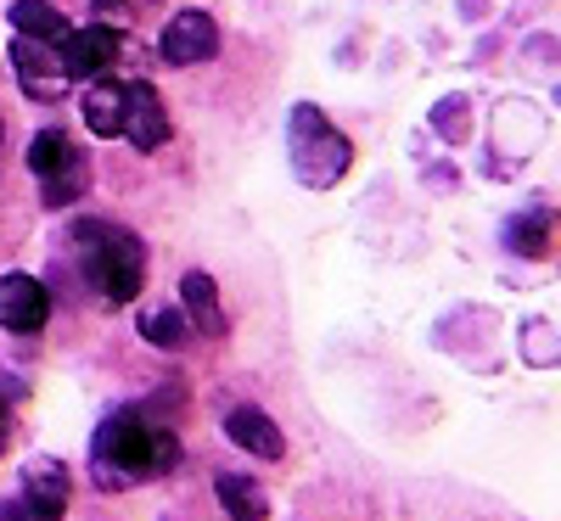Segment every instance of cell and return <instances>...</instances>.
Segmentation results:
<instances>
[{"mask_svg": "<svg viewBox=\"0 0 561 521\" xmlns=\"http://www.w3.org/2000/svg\"><path fill=\"white\" fill-rule=\"evenodd\" d=\"M79 242L90 247V280L102 287V298L113 309L135 303L140 287H147V247L124 224H107V219H79Z\"/></svg>", "mask_w": 561, "mask_h": 521, "instance_id": "obj_1", "label": "cell"}, {"mask_svg": "<svg viewBox=\"0 0 561 521\" xmlns=\"http://www.w3.org/2000/svg\"><path fill=\"white\" fill-rule=\"evenodd\" d=\"M90 477L102 488H129L140 477H152V426L135 409H118L96 426V438H90Z\"/></svg>", "mask_w": 561, "mask_h": 521, "instance_id": "obj_2", "label": "cell"}, {"mask_svg": "<svg viewBox=\"0 0 561 521\" xmlns=\"http://www.w3.org/2000/svg\"><path fill=\"white\" fill-rule=\"evenodd\" d=\"M354 163V147L348 135L332 129V118H325L320 107H293V169L298 180L309 185V192H332V185L348 174Z\"/></svg>", "mask_w": 561, "mask_h": 521, "instance_id": "obj_3", "label": "cell"}, {"mask_svg": "<svg viewBox=\"0 0 561 521\" xmlns=\"http://www.w3.org/2000/svg\"><path fill=\"white\" fill-rule=\"evenodd\" d=\"M68 471L57 460H28L23 471V488L0 505V521H62L68 516Z\"/></svg>", "mask_w": 561, "mask_h": 521, "instance_id": "obj_4", "label": "cell"}, {"mask_svg": "<svg viewBox=\"0 0 561 521\" xmlns=\"http://www.w3.org/2000/svg\"><path fill=\"white\" fill-rule=\"evenodd\" d=\"M214 51H219V28H214L208 12H174V18L163 23V34H158V57H163L169 68H197V62H208Z\"/></svg>", "mask_w": 561, "mask_h": 521, "instance_id": "obj_5", "label": "cell"}, {"mask_svg": "<svg viewBox=\"0 0 561 521\" xmlns=\"http://www.w3.org/2000/svg\"><path fill=\"white\" fill-rule=\"evenodd\" d=\"M12 68H18L23 90L39 96V102H62L68 84H73L68 68H62V45H45V39H18L12 45Z\"/></svg>", "mask_w": 561, "mask_h": 521, "instance_id": "obj_6", "label": "cell"}, {"mask_svg": "<svg viewBox=\"0 0 561 521\" xmlns=\"http://www.w3.org/2000/svg\"><path fill=\"white\" fill-rule=\"evenodd\" d=\"M124 140L135 152H158L169 140V107H163V96L147 79L124 84Z\"/></svg>", "mask_w": 561, "mask_h": 521, "instance_id": "obj_7", "label": "cell"}, {"mask_svg": "<svg viewBox=\"0 0 561 521\" xmlns=\"http://www.w3.org/2000/svg\"><path fill=\"white\" fill-rule=\"evenodd\" d=\"M51 320V292L34 275H0V325L18 331V337H34V331Z\"/></svg>", "mask_w": 561, "mask_h": 521, "instance_id": "obj_8", "label": "cell"}, {"mask_svg": "<svg viewBox=\"0 0 561 521\" xmlns=\"http://www.w3.org/2000/svg\"><path fill=\"white\" fill-rule=\"evenodd\" d=\"M118 45H124V34L107 28V23H90V28L68 34V39H62V68H68V79H107V68L118 62Z\"/></svg>", "mask_w": 561, "mask_h": 521, "instance_id": "obj_9", "label": "cell"}, {"mask_svg": "<svg viewBox=\"0 0 561 521\" xmlns=\"http://www.w3.org/2000/svg\"><path fill=\"white\" fill-rule=\"evenodd\" d=\"M225 438L237 443V449H248V454H259V460H280V454H287L280 426H275L264 409H253V404H242V409L225 415Z\"/></svg>", "mask_w": 561, "mask_h": 521, "instance_id": "obj_10", "label": "cell"}, {"mask_svg": "<svg viewBox=\"0 0 561 521\" xmlns=\"http://www.w3.org/2000/svg\"><path fill=\"white\" fill-rule=\"evenodd\" d=\"M84 124L90 135H124V84L118 79H90L84 90Z\"/></svg>", "mask_w": 561, "mask_h": 521, "instance_id": "obj_11", "label": "cell"}, {"mask_svg": "<svg viewBox=\"0 0 561 521\" xmlns=\"http://www.w3.org/2000/svg\"><path fill=\"white\" fill-rule=\"evenodd\" d=\"M28 169H34V180H57V174L84 169V158L73 152V140H68L62 129H39V135L28 140Z\"/></svg>", "mask_w": 561, "mask_h": 521, "instance_id": "obj_12", "label": "cell"}, {"mask_svg": "<svg viewBox=\"0 0 561 521\" xmlns=\"http://www.w3.org/2000/svg\"><path fill=\"white\" fill-rule=\"evenodd\" d=\"M12 28L23 34V39H45V45H62L73 28H68V18L51 7V0H12Z\"/></svg>", "mask_w": 561, "mask_h": 521, "instance_id": "obj_13", "label": "cell"}, {"mask_svg": "<svg viewBox=\"0 0 561 521\" xmlns=\"http://www.w3.org/2000/svg\"><path fill=\"white\" fill-rule=\"evenodd\" d=\"M550 242H556V213H550V208L517 213V219H511V230H505V247H511V253H528V258L550 253Z\"/></svg>", "mask_w": 561, "mask_h": 521, "instance_id": "obj_14", "label": "cell"}, {"mask_svg": "<svg viewBox=\"0 0 561 521\" xmlns=\"http://www.w3.org/2000/svg\"><path fill=\"white\" fill-rule=\"evenodd\" d=\"M180 309H185V320H197L208 337L225 325V320H219V292H214V280H208L203 269H192V275L180 280Z\"/></svg>", "mask_w": 561, "mask_h": 521, "instance_id": "obj_15", "label": "cell"}, {"mask_svg": "<svg viewBox=\"0 0 561 521\" xmlns=\"http://www.w3.org/2000/svg\"><path fill=\"white\" fill-rule=\"evenodd\" d=\"M185 331H192V320H185V309H147L140 314V337H147L152 348H180L185 343Z\"/></svg>", "mask_w": 561, "mask_h": 521, "instance_id": "obj_16", "label": "cell"}, {"mask_svg": "<svg viewBox=\"0 0 561 521\" xmlns=\"http://www.w3.org/2000/svg\"><path fill=\"white\" fill-rule=\"evenodd\" d=\"M219 505L230 521H264V494L248 477H219Z\"/></svg>", "mask_w": 561, "mask_h": 521, "instance_id": "obj_17", "label": "cell"}, {"mask_svg": "<svg viewBox=\"0 0 561 521\" xmlns=\"http://www.w3.org/2000/svg\"><path fill=\"white\" fill-rule=\"evenodd\" d=\"M180 465V438L174 432H152V477H163V471Z\"/></svg>", "mask_w": 561, "mask_h": 521, "instance_id": "obj_18", "label": "cell"}, {"mask_svg": "<svg viewBox=\"0 0 561 521\" xmlns=\"http://www.w3.org/2000/svg\"><path fill=\"white\" fill-rule=\"evenodd\" d=\"M433 118H444L449 140H460V135H466V107H460V102H449V107H444V113H433Z\"/></svg>", "mask_w": 561, "mask_h": 521, "instance_id": "obj_19", "label": "cell"}, {"mask_svg": "<svg viewBox=\"0 0 561 521\" xmlns=\"http://www.w3.org/2000/svg\"><path fill=\"white\" fill-rule=\"evenodd\" d=\"M7 432H12V420H7V404H0V449H7Z\"/></svg>", "mask_w": 561, "mask_h": 521, "instance_id": "obj_20", "label": "cell"}, {"mask_svg": "<svg viewBox=\"0 0 561 521\" xmlns=\"http://www.w3.org/2000/svg\"><path fill=\"white\" fill-rule=\"evenodd\" d=\"M96 7H102V12H118V7H124V0H96Z\"/></svg>", "mask_w": 561, "mask_h": 521, "instance_id": "obj_21", "label": "cell"}]
</instances>
